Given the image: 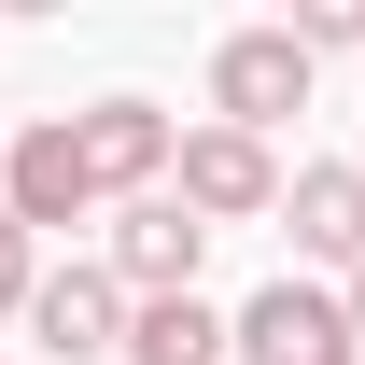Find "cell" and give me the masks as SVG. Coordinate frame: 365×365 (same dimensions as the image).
<instances>
[{"mask_svg":"<svg viewBox=\"0 0 365 365\" xmlns=\"http://www.w3.org/2000/svg\"><path fill=\"white\" fill-rule=\"evenodd\" d=\"M351 169H365V155H351Z\"/></svg>","mask_w":365,"mask_h":365,"instance_id":"4fadbf2b","label":"cell"},{"mask_svg":"<svg viewBox=\"0 0 365 365\" xmlns=\"http://www.w3.org/2000/svg\"><path fill=\"white\" fill-rule=\"evenodd\" d=\"M71 127H85V169H98V197H113V211H127V197H169V169H182V127L155 113V98H85Z\"/></svg>","mask_w":365,"mask_h":365,"instance_id":"8992f818","label":"cell"},{"mask_svg":"<svg viewBox=\"0 0 365 365\" xmlns=\"http://www.w3.org/2000/svg\"><path fill=\"white\" fill-rule=\"evenodd\" d=\"M281 225H295V253H309V267L351 281V267H365V169H351V155L295 169V182H281Z\"/></svg>","mask_w":365,"mask_h":365,"instance_id":"ba28073f","label":"cell"},{"mask_svg":"<svg viewBox=\"0 0 365 365\" xmlns=\"http://www.w3.org/2000/svg\"><path fill=\"white\" fill-rule=\"evenodd\" d=\"M281 182H295V169H281L267 140H239V127H182L169 197L197 211V225H267V211H281Z\"/></svg>","mask_w":365,"mask_h":365,"instance_id":"277c9868","label":"cell"},{"mask_svg":"<svg viewBox=\"0 0 365 365\" xmlns=\"http://www.w3.org/2000/svg\"><path fill=\"white\" fill-rule=\"evenodd\" d=\"M127 323H140L127 281L71 253V267H43V295H29V351H56V365H98V351H113V365H127Z\"/></svg>","mask_w":365,"mask_h":365,"instance_id":"5b68a950","label":"cell"},{"mask_svg":"<svg viewBox=\"0 0 365 365\" xmlns=\"http://www.w3.org/2000/svg\"><path fill=\"white\" fill-rule=\"evenodd\" d=\"M29 295H43V239L0 211V323H29Z\"/></svg>","mask_w":365,"mask_h":365,"instance_id":"30bf717a","label":"cell"},{"mask_svg":"<svg viewBox=\"0 0 365 365\" xmlns=\"http://www.w3.org/2000/svg\"><path fill=\"white\" fill-rule=\"evenodd\" d=\"M127 365H239V309H211V295H155V309L127 323Z\"/></svg>","mask_w":365,"mask_h":365,"instance_id":"9c48e42d","label":"cell"},{"mask_svg":"<svg viewBox=\"0 0 365 365\" xmlns=\"http://www.w3.org/2000/svg\"><path fill=\"white\" fill-rule=\"evenodd\" d=\"M197 253H211V225H197L182 197H127V211H113V253H98V267L127 281V309H155V295H197Z\"/></svg>","mask_w":365,"mask_h":365,"instance_id":"52a82bcc","label":"cell"},{"mask_svg":"<svg viewBox=\"0 0 365 365\" xmlns=\"http://www.w3.org/2000/svg\"><path fill=\"white\" fill-rule=\"evenodd\" d=\"M337 295H351V337H365V267H351V281H337Z\"/></svg>","mask_w":365,"mask_h":365,"instance_id":"7c38bea8","label":"cell"},{"mask_svg":"<svg viewBox=\"0 0 365 365\" xmlns=\"http://www.w3.org/2000/svg\"><path fill=\"white\" fill-rule=\"evenodd\" d=\"M295 113H309V43H295V29H225V43H211V127L281 140Z\"/></svg>","mask_w":365,"mask_h":365,"instance_id":"7a4b0ae2","label":"cell"},{"mask_svg":"<svg viewBox=\"0 0 365 365\" xmlns=\"http://www.w3.org/2000/svg\"><path fill=\"white\" fill-rule=\"evenodd\" d=\"M0 211L29 239H56V225H98L113 197H98V169H85V127L71 113H43V127H14L0 140Z\"/></svg>","mask_w":365,"mask_h":365,"instance_id":"6da1fadb","label":"cell"},{"mask_svg":"<svg viewBox=\"0 0 365 365\" xmlns=\"http://www.w3.org/2000/svg\"><path fill=\"white\" fill-rule=\"evenodd\" d=\"M239 365H365L351 295H337V281H295V267H281L267 295L239 309Z\"/></svg>","mask_w":365,"mask_h":365,"instance_id":"3957f363","label":"cell"},{"mask_svg":"<svg viewBox=\"0 0 365 365\" xmlns=\"http://www.w3.org/2000/svg\"><path fill=\"white\" fill-rule=\"evenodd\" d=\"M295 43H309V56H351V43H365V0H309Z\"/></svg>","mask_w":365,"mask_h":365,"instance_id":"8fae6325","label":"cell"}]
</instances>
